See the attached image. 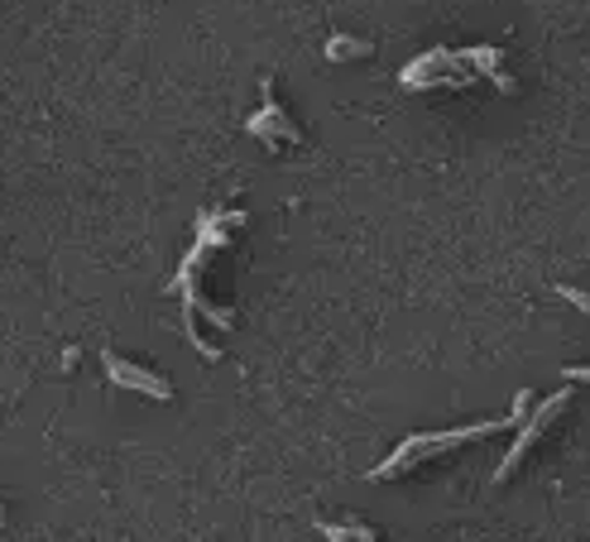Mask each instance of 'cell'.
I'll return each instance as SVG.
<instances>
[{
	"instance_id": "obj_1",
	"label": "cell",
	"mask_w": 590,
	"mask_h": 542,
	"mask_svg": "<svg viewBox=\"0 0 590 542\" xmlns=\"http://www.w3.org/2000/svg\"><path fill=\"white\" fill-rule=\"evenodd\" d=\"M528 394H518L514 398V413L509 418H490V423H475V427H461V433H432V437H414V442H404L399 451H394V461H384L375 476L379 480H389V476H399L404 466H414V461H428V451H447V447H461V442H475V437H490V433H504V427H514V423H524V413H528Z\"/></svg>"
},
{
	"instance_id": "obj_2",
	"label": "cell",
	"mask_w": 590,
	"mask_h": 542,
	"mask_svg": "<svg viewBox=\"0 0 590 542\" xmlns=\"http://www.w3.org/2000/svg\"><path fill=\"white\" fill-rule=\"evenodd\" d=\"M567 389H561V394H553V398H543L538 403V408H533V418H528V427H524V433H518V442H514V447H509V456H504V466L495 470V480H509L514 476V466L518 461H524V456H528V447H533V442H538L543 433H547V427H553V418H557V413L561 408H567Z\"/></svg>"
},
{
	"instance_id": "obj_3",
	"label": "cell",
	"mask_w": 590,
	"mask_h": 542,
	"mask_svg": "<svg viewBox=\"0 0 590 542\" xmlns=\"http://www.w3.org/2000/svg\"><path fill=\"white\" fill-rule=\"evenodd\" d=\"M101 365H106V380L120 384V389H140V394H149V398H169V394H173V389L163 384L154 370L130 365V360H120V355H111V351L101 355Z\"/></svg>"
},
{
	"instance_id": "obj_4",
	"label": "cell",
	"mask_w": 590,
	"mask_h": 542,
	"mask_svg": "<svg viewBox=\"0 0 590 542\" xmlns=\"http://www.w3.org/2000/svg\"><path fill=\"white\" fill-rule=\"evenodd\" d=\"M318 533H322V538H332V542H351V538L369 542V538H375V528H361V523H355V528H341V523H318Z\"/></svg>"
},
{
	"instance_id": "obj_5",
	"label": "cell",
	"mask_w": 590,
	"mask_h": 542,
	"mask_svg": "<svg viewBox=\"0 0 590 542\" xmlns=\"http://www.w3.org/2000/svg\"><path fill=\"white\" fill-rule=\"evenodd\" d=\"M361 53H369V44H361V39H332L326 44V59H361Z\"/></svg>"
},
{
	"instance_id": "obj_6",
	"label": "cell",
	"mask_w": 590,
	"mask_h": 542,
	"mask_svg": "<svg viewBox=\"0 0 590 542\" xmlns=\"http://www.w3.org/2000/svg\"><path fill=\"white\" fill-rule=\"evenodd\" d=\"M567 380H581V384H590V370H567Z\"/></svg>"
}]
</instances>
